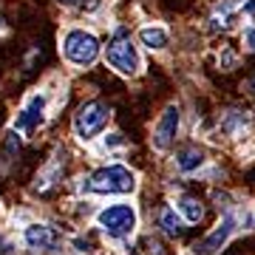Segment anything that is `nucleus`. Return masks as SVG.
I'll return each instance as SVG.
<instances>
[{
  "label": "nucleus",
  "instance_id": "nucleus-1",
  "mask_svg": "<svg viewBox=\"0 0 255 255\" xmlns=\"http://www.w3.org/2000/svg\"><path fill=\"white\" fill-rule=\"evenodd\" d=\"M82 190L88 193H100V196H122V193H133L136 190V176L133 170H128L125 164H105L100 170H94Z\"/></svg>",
  "mask_w": 255,
  "mask_h": 255
},
{
  "label": "nucleus",
  "instance_id": "nucleus-2",
  "mask_svg": "<svg viewBox=\"0 0 255 255\" xmlns=\"http://www.w3.org/2000/svg\"><path fill=\"white\" fill-rule=\"evenodd\" d=\"M108 119H111V105L108 102H102V100L85 102V105H80V111L74 114V133L88 142V139H94L97 133L105 130Z\"/></svg>",
  "mask_w": 255,
  "mask_h": 255
},
{
  "label": "nucleus",
  "instance_id": "nucleus-3",
  "mask_svg": "<svg viewBox=\"0 0 255 255\" xmlns=\"http://www.w3.org/2000/svg\"><path fill=\"white\" fill-rule=\"evenodd\" d=\"M105 60L111 63V68H117L119 74H125V77H133L139 71V51L136 46L130 43V34H128L125 28H117V34L114 40L108 43L105 48Z\"/></svg>",
  "mask_w": 255,
  "mask_h": 255
},
{
  "label": "nucleus",
  "instance_id": "nucleus-4",
  "mask_svg": "<svg viewBox=\"0 0 255 255\" xmlns=\"http://www.w3.org/2000/svg\"><path fill=\"white\" fill-rule=\"evenodd\" d=\"M63 54L74 65H91L100 57V40L85 28H71L63 37Z\"/></svg>",
  "mask_w": 255,
  "mask_h": 255
},
{
  "label": "nucleus",
  "instance_id": "nucleus-5",
  "mask_svg": "<svg viewBox=\"0 0 255 255\" xmlns=\"http://www.w3.org/2000/svg\"><path fill=\"white\" fill-rule=\"evenodd\" d=\"M97 224H100L108 236L125 238L136 230V210L130 204H111V207L97 213Z\"/></svg>",
  "mask_w": 255,
  "mask_h": 255
},
{
  "label": "nucleus",
  "instance_id": "nucleus-6",
  "mask_svg": "<svg viewBox=\"0 0 255 255\" xmlns=\"http://www.w3.org/2000/svg\"><path fill=\"white\" fill-rule=\"evenodd\" d=\"M179 122H182L179 105H167L162 119L156 122V130H153V147L156 150H167V147L173 145L176 133H179Z\"/></svg>",
  "mask_w": 255,
  "mask_h": 255
},
{
  "label": "nucleus",
  "instance_id": "nucleus-7",
  "mask_svg": "<svg viewBox=\"0 0 255 255\" xmlns=\"http://www.w3.org/2000/svg\"><path fill=\"white\" fill-rule=\"evenodd\" d=\"M233 227H236L233 216H224V221H221V224L213 230L207 238H201V241H196V244H193V253H196V255H213V253H219L221 247L227 244V238L233 236Z\"/></svg>",
  "mask_w": 255,
  "mask_h": 255
},
{
  "label": "nucleus",
  "instance_id": "nucleus-8",
  "mask_svg": "<svg viewBox=\"0 0 255 255\" xmlns=\"http://www.w3.org/2000/svg\"><path fill=\"white\" fill-rule=\"evenodd\" d=\"M43 108H46V97H40V94H37V97H31V100H28V105L17 114L14 128H17V130H26V133H28V130H34V128L43 122Z\"/></svg>",
  "mask_w": 255,
  "mask_h": 255
},
{
  "label": "nucleus",
  "instance_id": "nucleus-9",
  "mask_svg": "<svg viewBox=\"0 0 255 255\" xmlns=\"http://www.w3.org/2000/svg\"><path fill=\"white\" fill-rule=\"evenodd\" d=\"M26 244L31 247V250H54L57 244H60V236H57L51 227H46V224H31V227L26 230Z\"/></svg>",
  "mask_w": 255,
  "mask_h": 255
},
{
  "label": "nucleus",
  "instance_id": "nucleus-10",
  "mask_svg": "<svg viewBox=\"0 0 255 255\" xmlns=\"http://www.w3.org/2000/svg\"><path fill=\"white\" fill-rule=\"evenodd\" d=\"M201 164H204V153H201L199 147H182V150L176 153V167L184 170V173L199 170Z\"/></svg>",
  "mask_w": 255,
  "mask_h": 255
},
{
  "label": "nucleus",
  "instance_id": "nucleus-11",
  "mask_svg": "<svg viewBox=\"0 0 255 255\" xmlns=\"http://www.w3.org/2000/svg\"><path fill=\"white\" fill-rule=\"evenodd\" d=\"M176 207L182 210V216L190 224H199L201 219H204V207H201V201L196 199V196H182V199L176 201Z\"/></svg>",
  "mask_w": 255,
  "mask_h": 255
},
{
  "label": "nucleus",
  "instance_id": "nucleus-12",
  "mask_svg": "<svg viewBox=\"0 0 255 255\" xmlns=\"http://www.w3.org/2000/svg\"><path fill=\"white\" fill-rule=\"evenodd\" d=\"M139 40H142V46L147 48H164L167 46V31L162 26H145L139 31Z\"/></svg>",
  "mask_w": 255,
  "mask_h": 255
},
{
  "label": "nucleus",
  "instance_id": "nucleus-13",
  "mask_svg": "<svg viewBox=\"0 0 255 255\" xmlns=\"http://www.w3.org/2000/svg\"><path fill=\"white\" fill-rule=\"evenodd\" d=\"M159 227H162L167 236H182L184 233V221L176 216L173 207H164L162 213H159Z\"/></svg>",
  "mask_w": 255,
  "mask_h": 255
},
{
  "label": "nucleus",
  "instance_id": "nucleus-14",
  "mask_svg": "<svg viewBox=\"0 0 255 255\" xmlns=\"http://www.w3.org/2000/svg\"><path fill=\"white\" fill-rule=\"evenodd\" d=\"M230 11H233V3H224L216 14H213V20H210V28L216 31V28H227L230 26Z\"/></svg>",
  "mask_w": 255,
  "mask_h": 255
},
{
  "label": "nucleus",
  "instance_id": "nucleus-15",
  "mask_svg": "<svg viewBox=\"0 0 255 255\" xmlns=\"http://www.w3.org/2000/svg\"><path fill=\"white\" fill-rule=\"evenodd\" d=\"M244 46L250 48V51H255V26L244 31Z\"/></svg>",
  "mask_w": 255,
  "mask_h": 255
},
{
  "label": "nucleus",
  "instance_id": "nucleus-16",
  "mask_svg": "<svg viewBox=\"0 0 255 255\" xmlns=\"http://www.w3.org/2000/svg\"><path fill=\"white\" fill-rule=\"evenodd\" d=\"M82 9L85 11H97L100 9V0H82Z\"/></svg>",
  "mask_w": 255,
  "mask_h": 255
},
{
  "label": "nucleus",
  "instance_id": "nucleus-17",
  "mask_svg": "<svg viewBox=\"0 0 255 255\" xmlns=\"http://www.w3.org/2000/svg\"><path fill=\"white\" fill-rule=\"evenodd\" d=\"M60 3H63V6H71V3H77V0H60Z\"/></svg>",
  "mask_w": 255,
  "mask_h": 255
}]
</instances>
